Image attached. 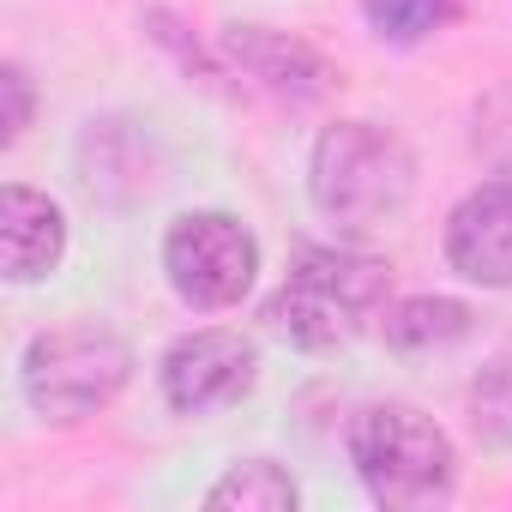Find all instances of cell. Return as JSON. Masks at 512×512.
Segmentation results:
<instances>
[{
  "label": "cell",
  "mask_w": 512,
  "mask_h": 512,
  "mask_svg": "<svg viewBox=\"0 0 512 512\" xmlns=\"http://www.w3.org/2000/svg\"><path fill=\"white\" fill-rule=\"evenodd\" d=\"M380 43H422L452 19V0H362Z\"/></svg>",
  "instance_id": "4fadbf2b"
},
{
  "label": "cell",
  "mask_w": 512,
  "mask_h": 512,
  "mask_svg": "<svg viewBox=\"0 0 512 512\" xmlns=\"http://www.w3.org/2000/svg\"><path fill=\"white\" fill-rule=\"evenodd\" d=\"M253 380H260V344L247 332H229V326L187 332L163 356V398L181 416L229 410V404H241L253 392Z\"/></svg>",
  "instance_id": "8992f818"
},
{
  "label": "cell",
  "mask_w": 512,
  "mask_h": 512,
  "mask_svg": "<svg viewBox=\"0 0 512 512\" xmlns=\"http://www.w3.org/2000/svg\"><path fill=\"white\" fill-rule=\"evenodd\" d=\"M308 193L320 205V217H332L338 229L362 235L392 223L410 193H416V157L398 133L374 127V121H338L314 139L308 157Z\"/></svg>",
  "instance_id": "7a4b0ae2"
},
{
  "label": "cell",
  "mask_w": 512,
  "mask_h": 512,
  "mask_svg": "<svg viewBox=\"0 0 512 512\" xmlns=\"http://www.w3.org/2000/svg\"><path fill=\"white\" fill-rule=\"evenodd\" d=\"M0 97H7V115H0V139L19 145L25 127H31V115H37V97H31L25 67H0Z\"/></svg>",
  "instance_id": "5bb4252c"
},
{
  "label": "cell",
  "mask_w": 512,
  "mask_h": 512,
  "mask_svg": "<svg viewBox=\"0 0 512 512\" xmlns=\"http://www.w3.org/2000/svg\"><path fill=\"white\" fill-rule=\"evenodd\" d=\"M133 344L115 338L109 326H55V332H37L25 362H19V386H25V404L43 416V422H85L97 410H109L127 380H133Z\"/></svg>",
  "instance_id": "277c9868"
},
{
  "label": "cell",
  "mask_w": 512,
  "mask_h": 512,
  "mask_svg": "<svg viewBox=\"0 0 512 512\" xmlns=\"http://www.w3.org/2000/svg\"><path fill=\"white\" fill-rule=\"evenodd\" d=\"M446 260L464 284L512 290V181H482L452 205Z\"/></svg>",
  "instance_id": "52a82bcc"
},
{
  "label": "cell",
  "mask_w": 512,
  "mask_h": 512,
  "mask_svg": "<svg viewBox=\"0 0 512 512\" xmlns=\"http://www.w3.org/2000/svg\"><path fill=\"white\" fill-rule=\"evenodd\" d=\"M163 272L187 308L223 314L241 308V296L260 278V241L229 211H181L163 235Z\"/></svg>",
  "instance_id": "5b68a950"
},
{
  "label": "cell",
  "mask_w": 512,
  "mask_h": 512,
  "mask_svg": "<svg viewBox=\"0 0 512 512\" xmlns=\"http://www.w3.org/2000/svg\"><path fill=\"white\" fill-rule=\"evenodd\" d=\"M386 290H392V266L374 253H350V247H302L290 278L278 284V296L266 302V320L278 338H290L308 356H332L344 350L374 314H386Z\"/></svg>",
  "instance_id": "6da1fadb"
},
{
  "label": "cell",
  "mask_w": 512,
  "mask_h": 512,
  "mask_svg": "<svg viewBox=\"0 0 512 512\" xmlns=\"http://www.w3.org/2000/svg\"><path fill=\"white\" fill-rule=\"evenodd\" d=\"M205 506L211 512H296V476L278 458H241L211 482Z\"/></svg>",
  "instance_id": "8fae6325"
},
{
  "label": "cell",
  "mask_w": 512,
  "mask_h": 512,
  "mask_svg": "<svg viewBox=\"0 0 512 512\" xmlns=\"http://www.w3.org/2000/svg\"><path fill=\"white\" fill-rule=\"evenodd\" d=\"M470 326H476V314H470L464 302H452V296H404V302H392V308L380 314L386 344L404 350V356L446 350V344L470 338Z\"/></svg>",
  "instance_id": "30bf717a"
},
{
  "label": "cell",
  "mask_w": 512,
  "mask_h": 512,
  "mask_svg": "<svg viewBox=\"0 0 512 512\" xmlns=\"http://www.w3.org/2000/svg\"><path fill=\"white\" fill-rule=\"evenodd\" d=\"M350 464L362 488L392 512L440 506L458 488V452L446 428L416 404H368L350 422Z\"/></svg>",
  "instance_id": "3957f363"
},
{
  "label": "cell",
  "mask_w": 512,
  "mask_h": 512,
  "mask_svg": "<svg viewBox=\"0 0 512 512\" xmlns=\"http://www.w3.org/2000/svg\"><path fill=\"white\" fill-rule=\"evenodd\" d=\"M67 253V217L49 193L7 181L0 187V266H7V284H37L61 266Z\"/></svg>",
  "instance_id": "ba28073f"
},
{
  "label": "cell",
  "mask_w": 512,
  "mask_h": 512,
  "mask_svg": "<svg viewBox=\"0 0 512 512\" xmlns=\"http://www.w3.org/2000/svg\"><path fill=\"white\" fill-rule=\"evenodd\" d=\"M229 55L253 73V79H266L272 91H290V97H320L332 67L308 49V43H290L278 31H260V25H235L229 31Z\"/></svg>",
  "instance_id": "9c48e42d"
},
{
  "label": "cell",
  "mask_w": 512,
  "mask_h": 512,
  "mask_svg": "<svg viewBox=\"0 0 512 512\" xmlns=\"http://www.w3.org/2000/svg\"><path fill=\"white\" fill-rule=\"evenodd\" d=\"M470 428L488 452H512V356L488 362L470 380Z\"/></svg>",
  "instance_id": "7c38bea8"
}]
</instances>
